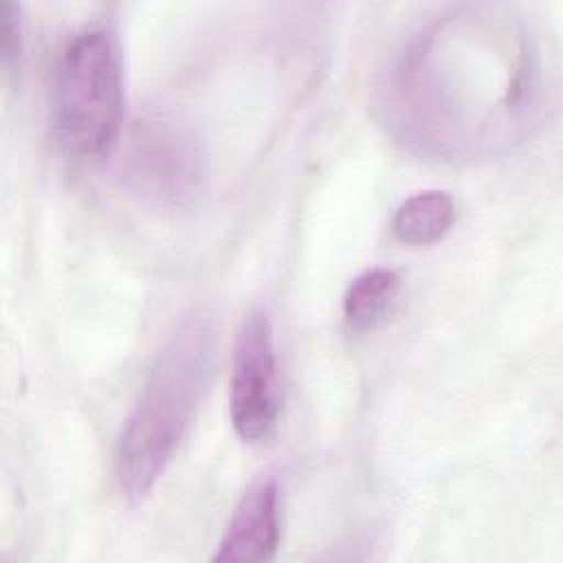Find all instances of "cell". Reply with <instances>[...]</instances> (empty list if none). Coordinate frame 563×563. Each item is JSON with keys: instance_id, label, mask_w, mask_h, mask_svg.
<instances>
[{"instance_id": "obj_3", "label": "cell", "mask_w": 563, "mask_h": 563, "mask_svg": "<svg viewBox=\"0 0 563 563\" xmlns=\"http://www.w3.org/2000/svg\"><path fill=\"white\" fill-rule=\"evenodd\" d=\"M123 70L114 33L86 26L64 46L53 81V130L75 158H101L121 136Z\"/></svg>"}, {"instance_id": "obj_2", "label": "cell", "mask_w": 563, "mask_h": 563, "mask_svg": "<svg viewBox=\"0 0 563 563\" xmlns=\"http://www.w3.org/2000/svg\"><path fill=\"white\" fill-rule=\"evenodd\" d=\"M216 325L189 317L161 347L121 431L114 471L123 495L143 501L174 460L211 380Z\"/></svg>"}, {"instance_id": "obj_6", "label": "cell", "mask_w": 563, "mask_h": 563, "mask_svg": "<svg viewBox=\"0 0 563 563\" xmlns=\"http://www.w3.org/2000/svg\"><path fill=\"white\" fill-rule=\"evenodd\" d=\"M279 490L271 475L255 479L235 504L218 543L216 561H271L279 545Z\"/></svg>"}, {"instance_id": "obj_7", "label": "cell", "mask_w": 563, "mask_h": 563, "mask_svg": "<svg viewBox=\"0 0 563 563\" xmlns=\"http://www.w3.org/2000/svg\"><path fill=\"white\" fill-rule=\"evenodd\" d=\"M455 222V202L446 191L424 189L402 200L394 213V235L409 246L440 242Z\"/></svg>"}, {"instance_id": "obj_4", "label": "cell", "mask_w": 563, "mask_h": 563, "mask_svg": "<svg viewBox=\"0 0 563 563\" xmlns=\"http://www.w3.org/2000/svg\"><path fill=\"white\" fill-rule=\"evenodd\" d=\"M121 174L132 191L156 207L191 205L205 183V152L196 134L167 114H150L132 123Z\"/></svg>"}, {"instance_id": "obj_1", "label": "cell", "mask_w": 563, "mask_h": 563, "mask_svg": "<svg viewBox=\"0 0 563 563\" xmlns=\"http://www.w3.org/2000/svg\"><path fill=\"white\" fill-rule=\"evenodd\" d=\"M543 88L541 53L521 15L501 4H460L402 48L385 110L411 147L471 158L521 139L539 117Z\"/></svg>"}, {"instance_id": "obj_5", "label": "cell", "mask_w": 563, "mask_h": 563, "mask_svg": "<svg viewBox=\"0 0 563 563\" xmlns=\"http://www.w3.org/2000/svg\"><path fill=\"white\" fill-rule=\"evenodd\" d=\"M229 407L233 429L244 442L266 440L277 424V352L271 317L264 308L249 310L238 328Z\"/></svg>"}, {"instance_id": "obj_9", "label": "cell", "mask_w": 563, "mask_h": 563, "mask_svg": "<svg viewBox=\"0 0 563 563\" xmlns=\"http://www.w3.org/2000/svg\"><path fill=\"white\" fill-rule=\"evenodd\" d=\"M0 59L7 70L20 66L22 59V18L20 7L13 2H0Z\"/></svg>"}, {"instance_id": "obj_8", "label": "cell", "mask_w": 563, "mask_h": 563, "mask_svg": "<svg viewBox=\"0 0 563 563\" xmlns=\"http://www.w3.org/2000/svg\"><path fill=\"white\" fill-rule=\"evenodd\" d=\"M400 277L391 268H367L350 284L343 299V317L352 332H367L383 323L398 297Z\"/></svg>"}]
</instances>
